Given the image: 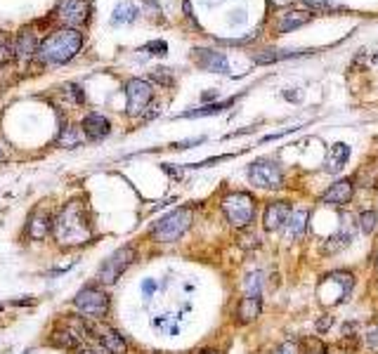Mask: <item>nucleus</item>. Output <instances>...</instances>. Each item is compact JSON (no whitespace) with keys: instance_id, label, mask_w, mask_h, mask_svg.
Wrapping results in <instances>:
<instances>
[{"instance_id":"obj_37","label":"nucleus","mask_w":378,"mask_h":354,"mask_svg":"<svg viewBox=\"0 0 378 354\" xmlns=\"http://www.w3.org/2000/svg\"><path fill=\"white\" fill-rule=\"evenodd\" d=\"M142 293L150 300V297L157 293V281H154V279H145V281H142Z\"/></svg>"},{"instance_id":"obj_45","label":"nucleus","mask_w":378,"mask_h":354,"mask_svg":"<svg viewBox=\"0 0 378 354\" xmlns=\"http://www.w3.org/2000/svg\"><path fill=\"white\" fill-rule=\"evenodd\" d=\"M3 161H5V152L0 149V163H3Z\"/></svg>"},{"instance_id":"obj_24","label":"nucleus","mask_w":378,"mask_h":354,"mask_svg":"<svg viewBox=\"0 0 378 354\" xmlns=\"http://www.w3.org/2000/svg\"><path fill=\"white\" fill-rule=\"evenodd\" d=\"M298 54H305L303 50H265V52L256 54V64H272V61H282V59H291L298 57Z\"/></svg>"},{"instance_id":"obj_11","label":"nucleus","mask_w":378,"mask_h":354,"mask_svg":"<svg viewBox=\"0 0 378 354\" xmlns=\"http://www.w3.org/2000/svg\"><path fill=\"white\" fill-rule=\"evenodd\" d=\"M293 213V206L286 198H277V201H268L263 210V229L268 234L282 232L289 225V217Z\"/></svg>"},{"instance_id":"obj_17","label":"nucleus","mask_w":378,"mask_h":354,"mask_svg":"<svg viewBox=\"0 0 378 354\" xmlns=\"http://www.w3.org/2000/svg\"><path fill=\"white\" fill-rule=\"evenodd\" d=\"M352 239H355V222H348V217H345V222L340 225V229L336 234H331L328 239L324 241V253L326 256H333V253H340L343 248H348L352 244Z\"/></svg>"},{"instance_id":"obj_29","label":"nucleus","mask_w":378,"mask_h":354,"mask_svg":"<svg viewBox=\"0 0 378 354\" xmlns=\"http://www.w3.org/2000/svg\"><path fill=\"white\" fill-rule=\"evenodd\" d=\"M237 244L241 246V248H258L260 246V236L258 234H253V229L251 227H246V229H241V232L237 234Z\"/></svg>"},{"instance_id":"obj_27","label":"nucleus","mask_w":378,"mask_h":354,"mask_svg":"<svg viewBox=\"0 0 378 354\" xmlns=\"http://www.w3.org/2000/svg\"><path fill=\"white\" fill-rule=\"evenodd\" d=\"M357 225L364 234H376L378 232V210H362L357 217Z\"/></svg>"},{"instance_id":"obj_4","label":"nucleus","mask_w":378,"mask_h":354,"mask_svg":"<svg viewBox=\"0 0 378 354\" xmlns=\"http://www.w3.org/2000/svg\"><path fill=\"white\" fill-rule=\"evenodd\" d=\"M256 196L249 194V191H229V194L220 198L222 217L237 232L251 227V222L256 220Z\"/></svg>"},{"instance_id":"obj_18","label":"nucleus","mask_w":378,"mask_h":354,"mask_svg":"<svg viewBox=\"0 0 378 354\" xmlns=\"http://www.w3.org/2000/svg\"><path fill=\"white\" fill-rule=\"evenodd\" d=\"M38 45L41 40L36 38V34L31 29H22L15 38V57L22 61H31L38 54Z\"/></svg>"},{"instance_id":"obj_46","label":"nucleus","mask_w":378,"mask_h":354,"mask_svg":"<svg viewBox=\"0 0 378 354\" xmlns=\"http://www.w3.org/2000/svg\"><path fill=\"white\" fill-rule=\"evenodd\" d=\"M376 272H378V256H376Z\"/></svg>"},{"instance_id":"obj_20","label":"nucleus","mask_w":378,"mask_h":354,"mask_svg":"<svg viewBox=\"0 0 378 354\" xmlns=\"http://www.w3.org/2000/svg\"><path fill=\"white\" fill-rule=\"evenodd\" d=\"M307 220H310V213L305 208H296L293 213H291L289 225L284 227L286 229L289 241H303V236L307 232Z\"/></svg>"},{"instance_id":"obj_47","label":"nucleus","mask_w":378,"mask_h":354,"mask_svg":"<svg viewBox=\"0 0 378 354\" xmlns=\"http://www.w3.org/2000/svg\"><path fill=\"white\" fill-rule=\"evenodd\" d=\"M3 309H5V305H0V312H3Z\"/></svg>"},{"instance_id":"obj_10","label":"nucleus","mask_w":378,"mask_h":354,"mask_svg":"<svg viewBox=\"0 0 378 354\" xmlns=\"http://www.w3.org/2000/svg\"><path fill=\"white\" fill-rule=\"evenodd\" d=\"M154 99V88L145 78H130L126 83V114L130 118L145 116Z\"/></svg>"},{"instance_id":"obj_5","label":"nucleus","mask_w":378,"mask_h":354,"mask_svg":"<svg viewBox=\"0 0 378 354\" xmlns=\"http://www.w3.org/2000/svg\"><path fill=\"white\" fill-rule=\"evenodd\" d=\"M73 309L92 321H107V316L111 312V295L107 293V288L100 283H85L83 288L73 295Z\"/></svg>"},{"instance_id":"obj_43","label":"nucleus","mask_w":378,"mask_h":354,"mask_svg":"<svg viewBox=\"0 0 378 354\" xmlns=\"http://www.w3.org/2000/svg\"><path fill=\"white\" fill-rule=\"evenodd\" d=\"M78 354H102L100 350H97V347H80V350H78Z\"/></svg>"},{"instance_id":"obj_21","label":"nucleus","mask_w":378,"mask_h":354,"mask_svg":"<svg viewBox=\"0 0 378 354\" xmlns=\"http://www.w3.org/2000/svg\"><path fill=\"white\" fill-rule=\"evenodd\" d=\"M237 102V99H225V102H213V104H203L199 109H191V111H184V114H180L177 118H203V116H218L222 114L225 109H229L232 104Z\"/></svg>"},{"instance_id":"obj_8","label":"nucleus","mask_w":378,"mask_h":354,"mask_svg":"<svg viewBox=\"0 0 378 354\" xmlns=\"http://www.w3.org/2000/svg\"><path fill=\"white\" fill-rule=\"evenodd\" d=\"M90 15H92L90 0H57V5L52 10L54 22H59L64 29H76V31H80L90 22Z\"/></svg>"},{"instance_id":"obj_42","label":"nucleus","mask_w":378,"mask_h":354,"mask_svg":"<svg viewBox=\"0 0 378 354\" xmlns=\"http://www.w3.org/2000/svg\"><path fill=\"white\" fill-rule=\"evenodd\" d=\"M272 5H275V8H289V5H293L296 0H270Z\"/></svg>"},{"instance_id":"obj_35","label":"nucleus","mask_w":378,"mask_h":354,"mask_svg":"<svg viewBox=\"0 0 378 354\" xmlns=\"http://www.w3.org/2000/svg\"><path fill=\"white\" fill-rule=\"evenodd\" d=\"M145 50H150V54H159V57H163L166 52H168V45H166L163 40H154L150 45H145Z\"/></svg>"},{"instance_id":"obj_15","label":"nucleus","mask_w":378,"mask_h":354,"mask_svg":"<svg viewBox=\"0 0 378 354\" xmlns=\"http://www.w3.org/2000/svg\"><path fill=\"white\" fill-rule=\"evenodd\" d=\"M80 130H83V135L90 142H100L111 133V123L107 116L100 114V111H90V114H85L80 118Z\"/></svg>"},{"instance_id":"obj_28","label":"nucleus","mask_w":378,"mask_h":354,"mask_svg":"<svg viewBox=\"0 0 378 354\" xmlns=\"http://www.w3.org/2000/svg\"><path fill=\"white\" fill-rule=\"evenodd\" d=\"M244 288H246V295L263 297V272H251L244 281Z\"/></svg>"},{"instance_id":"obj_19","label":"nucleus","mask_w":378,"mask_h":354,"mask_svg":"<svg viewBox=\"0 0 378 354\" xmlns=\"http://www.w3.org/2000/svg\"><path fill=\"white\" fill-rule=\"evenodd\" d=\"M312 12L307 10H293V12H286V15H282V20L277 22V34H289V31L293 29H300L305 27V24L312 22Z\"/></svg>"},{"instance_id":"obj_23","label":"nucleus","mask_w":378,"mask_h":354,"mask_svg":"<svg viewBox=\"0 0 378 354\" xmlns=\"http://www.w3.org/2000/svg\"><path fill=\"white\" fill-rule=\"evenodd\" d=\"M140 17V8L135 3H128V0H123L114 8V15H111V24H133L138 22Z\"/></svg>"},{"instance_id":"obj_14","label":"nucleus","mask_w":378,"mask_h":354,"mask_svg":"<svg viewBox=\"0 0 378 354\" xmlns=\"http://www.w3.org/2000/svg\"><path fill=\"white\" fill-rule=\"evenodd\" d=\"M191 57H194V64L199 66L201 71H208V73H227L229 71V61L225 57V52H215V50H206V47H194L191 50Z\"/></svg>"},{"instance_id":"obj_41","label":"nucleus","mask_w":378,"mask_h":354,"mask_svg":"<svg viewBox=\"0 0 378 354\" xmlns=\"http://www.w3.org/2000/svg\"><path fill=\"white\" fill-rule=\"evenodd\" d=\"M71 270V265H66V267H57V270H52V272H48V276H59V274H66V272Z\"/></svg>"},{"instance_id":"obj_34","label":"nucleus","mask_w":378,"mask_h":354,"mask_svg":"<svg viewBox=\"0 0 378 354\" xmlns=\"http://www.w3.org/2000/svg\"><path fill=\"white\" fill-rule=\"evenodd\" d=\"M275 354H300V345L293 343V340H284L275 350Z\"/></svg>"},{"instance_id":"obj_26","label":"nucleus","mask_w":378,"mask_h":354,"mask_svg":"<svg viewBox=\"0 0 378 354\" xmlns=\"http://www.w3.org/2000/svg\"><path fill=\"white\" fill-rule=\"evenodd\" d=\"M350 158V147L343 145V142H336L331 147V161H328V170H340Z\"/></svg>"},{"instance_id":"obj_3","label":"nucleus","mask_w":378,"mask_h":354,"mask_svg":"<svg viewBox=\"0 0 378 354\" xmlns=\"http://www.w3.org/2000/svg\"><path fill=\"white\" fill-rule=\"evenodd\" d=\"M194 225V208L180 206L157 220L150 229V239L154 244H177Z\"/></svg>"},{"instance_id":"obj_44","label":"nucleus","mask_w":378,"mask_h":354,"mask_svg":"<svg viewBox=\"0 0 378 354\" xmlns=\"http://www.w3.org/2000/svg\"><path fill=\"white\" fill-rule=\"evenodd\" d=\"M199 354H222L220 350H213V347H206V350H201Z\"/></svg>"},{"instance_id":"obj_16","label":"nucleus","mask_w":378,"mask_h":354,"mask_svg":"<svg viewBox=\"0 0 378 354\" xmlns=\"http://www.w3.org/2000/svg\"><path fill=\"white\" fill-rule=\"evenodd\" d=\"M263 314V297L258 295H244L234 307V324L237 326H249L258 316Z\"/></svg>"},{"instance_id":"obj_36","label":"nucleus","mask_w":378,"mask_h":354,"mask_svg":"<svg viewBox=\"0 0 378 354\" xmlns=\"http://www.w3.org/2000/svg\"><path fill=\"white\" fill-rule=\"evenodd\" d=\"M331 324H333V316L331 314H321V319L314 324V331L321 335V333H326L328 328H331Z\"/></svg>"},{"instance_id":"obj_6","label":"nucleus","mask_w":378,"mask_h":354,"mask_svg":"<svg viewBox=\"0 0 378 354\" xmlns=\"http://www.w3.org/2000/svg\"><path fill=\"white\" fill-rule=\"evenodd\" d=\"M138 258H140V251L135 244H126L116 248V251L109 253V256L102 260V265L97 267V283L104 286V288L119 283V279L138 263Z\"/></svg>"},{"instance_id":"obj_38","label":"nucleus","mask_w":378,"mask_h":354,"mask_svg":"<svg viewBox=\"0 0 378 354\" xmlns=\"http://www.w3.org/2000/svg\"><path fill=\"white\" fill-rule=\"evenodd\" d=\"M36 302H38V300H36L34 295H24V297H17V300H12L10 305L12 307H27V305H36Z\"/></svg>"},{"instance_id":"obj_30","label":"nucleus","mask_w":378,"mask_h":354,"mask_svg":"<svg viewBox=\"0 0 378 354\" xmlns=\"http://www.w3.org/2000/svg\"><path fill=\"white\" fill-rule=\"evenodd\" d=\"M364 345L369 347V352L378 354V319H374L364 331Z\"/></svg>"},{"instance_id":"obj_33","label":"nucleus","mask_w":378,"mask_h":354,"mask_svg":"<svg viewBox=\"0 0 378 354\" xmlns=\"http://www.w3.org/2000/svg\"><path fill=\"white\" fill-rule=\"evenodd\" d=\"M15 59V45H10L8 38H0V66L10 64Z\"/></svg>"},{"instance_id":"obj_25","label":"nucleus","mask_w":378,"mask_h":354,"mask_svg":"<svg viewBox=\"0 0 378 354\" xmlns=\"http://www.w3.org/2000/svg\"><path fill=\"white\" fill-rule=\"evenodd\" d=\"M338 350H343V352H357L359 350V333H357L355 324L343 326V333H340V340H338Z\"/></svg>"},{"instance_id":"obj_1","label":"nucleus","mask_w":378,"mask_h":354,"mask_svg":"<svg viewBox=\"0 0 378 354\" xmlns=\"http://www.w3.org/2000/svg\"><path fill=\"white\" fill-rule=\"evenodd\" d=\"M52 241L61 251H71L95 241V225L83 198H71L57 210V215L52 217Z\"/></svg>"},{"instance_id":"obj_40","label":"nucleus","mask_w":378,"mask_h":354,"mask_svg":"<svg viewBox=\"0 0 378 354\" xmlns=\"http://www.w3.org/2000/svg\"><path fill=\"white\" fill-rule=\"evenodd\" d=\"M163 170L168 172L173 177H182V170H177V168H170V163H163Z\"/></svg>"},{"instance_id":"obj_32","label":"nucleus","mask_w":378,"mask_h":354,"mask_svg":"<svg viewBox=\"0 0 378 354\" xmlns=\"http://www.w3.org/2000/svg\"><path fill=\"white\" fill-rule=\"evenodd\" d=\"M305 3L312 8L314 12H345L343 5H336V3H324V0H305Z\"/></svg>"},{"instance_id":"obj_31","label":"nucleus","mask_w":378,"mask_h":354,"mask_svg":"<svg viewBox=\"0 0 378 354\" xmlns=\"http://www.w3.org/2000/svg\"><path fill=\"white\" fill-rule=\"evenodd\" d=\"M150 78L157 80V83L163 85V88H173V85H175V78H173L170 69H163V66H157V69L150 73Z\"/></svg>"},{"instance_id":"obj_2","label":"nucleus","mask_w":378,"mask_h":354,"mask_svg":"<svg viewBox=\"0 0 378 354\" xmlns=\"http://www.w3.org/2000/svg\"><path fill=\"white\" fill-rule=\"evenodd\" d=\"M83 47V34L76 29H57L48 34L38 45V57L48 66H61L71 61Z\"/></svg>"},{"instance_id":"obj_9","label":"nucleus","mask_w":378,"mask_h":354,"mask_svg":"<svg viewBox=\"0 0 378 354\" xmlns=\"http://www.w3.org/2000/svg\"><path fill=\"white\" fill-rule=\"evenodd\" d=\"M249 182L258 189H282L284 187V170L275 158H258L249 165Z\"/></svg>"},{"instance_id":"obj_39","label":"nucleus","mask_w":378,"mask_h":354,"mask_svg":"<svg viewBox=\"0 0 378 354\" xmlns=\"http://www.w3.org/2000/svg\"><path fill=\"white\" fill-rule=\"evenodd\" d=\"M206 138H194V140H184V142H175V145H170V149H191L194 145H201V142Z\"/></svg>"},{"instance_id":"obj_7","label":"nucleus","mask_w":378,"mask_h":354,"mask_svg":"<svg viewBox=\"0 0 378 354\" xmlns=\"http://www.w3.org/2000/svg\"><path fill=\"white\" fill-rule=\"evenodd\" d=\"M83 331H85V338L100 343L102 350H107L109 354H128L130 350L126 335L116 331L114 326H109L107 321H92L83 316Z\"/></svg>"},{"instance_id":"obj_12","label":"nucleus","mask_w":378,"mask_h":354,"mask_svg":"<svg viewBox=\"0 0 378 354\" xmlns=\"http://www.w3.org/2000/svg\"><path fill=\"white\" fill-rule=\"evenodd\" d=\"M52 213L45 208H34L27 217V225H24V234H27L29 241L34 244H41V241L48 239V234H52Z\"/></svg>"},{"instance_id":"obj_13","label":"nucleus","mask_w":378,"mask_h":354,"mask_svg":"<svg viewBox=\"0 0 378 354\" xmlns=\"http://www.w3.org/2000/svg\"><path fill=\"white\" fill-rule=\"evenodd\" d=\"M355 196V179L343 177L338 182H333L324 194L319 196V203H324L328 208H345Z\"/></svg>"},{"instance_id":"obj_22","label":"nucleus","mask_w":378,"mask_h":354,"mask_svg":"<svg viewBox=\"0 0 378 354\" xmlns=\"http://www.w3.org/2000/svg\"><path fill=\"white\" fill-rule=\"evenodd\" d=\"M57 145L61 149H76V147H83L85 140H83V130L80 126H64L59 130V138H57Z\"/></svg>"}]
</instances>
